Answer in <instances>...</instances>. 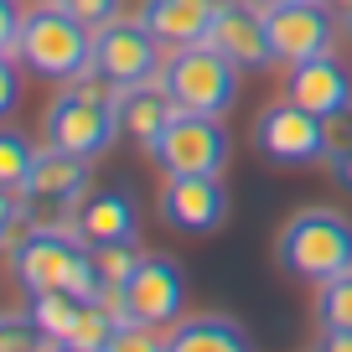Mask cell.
I'll return each mask as SVG.
<instances>
[{
	"instance_id": "11",
	"label": "cell",
	"mask_w": 352,
	"mask_h": 352,
	"mask_svg": "<svg viewBox=\"0 0 352 352\" xmlns=\"http://www.w3.org/2000/svg\"><path fill=\"white\" fill-rule=\"evenodd\" d=\"M88 182H94V171H88L83 155H67V151H52V145H47L32 161L21 202H26V212H78V202L94 192Z\"/></svg>"
},
{
	"instance_id": "26",
	"label": "cell",
	"mask_w": 352,
	"mask_h": 352,
	"mask_svg": "<svg viewBox=\"0 0 352 352\" xmlns=\"http://www.w3.org/2000/svg\"><path fill=\"white\" fill-rule=\"evenodd\" d=\"M21 218H26V202H21V192H6L0 187V249L21 233Z\"/></svg>"
},
{
	"instance_id": "16",
	"label": "cell",
	"mask_w": 352,
	"mask_h": 352,
	"mask_svg": "<svg viewBox=\"0 0 352 352\" xmlns=\"http://www.w3.org/2000/svg\"><path fill=\"white\" fill-rule=\"evenodd\" d=\"M223 0H145L140 6V21L151 26V36L161 47H192V42H208V26L218 16Z\"/></svg>"
},
{
	"instance_id": "1",
	"label": "cell",
	"mask_w": 352,
	"mask_h": 352,
	"mask_svg": "<svg viewBox=\"0 0 352 352\" xmlns=\"http://www.w3.org/2000/svg\"><path fill=\"white\" fill-rule=\"evenodd\" d=\"M114 99H120V88L104 83L99 73L73 78L47 109V145L67 151V155H83V161H99L114 145V135H120Z\"/></svg>"
},
{
	"instance_id": "7",
	"label": "cell",
	"mask_w": 352,
	"mask_h": 352,
	"mask_svg": "<svg viewBox=\"0 0 352 352\" xmlns=\"http://www.w3.org/2000/svg\"><path fill=\"white\" fill-rule=\"evenodd\" d=\"M254 151L275 166H316L327 161V120L300 109L296 99H275L254 120Z\"/></svg>"
},
{
	"instance_id": "20",
	"label": "cell",
	"mask_w": 352,
	"mask_h": 352,
	"mask_svg": "<svg viewBox=\"0 0 352 352\" xmlns=\"http://www.w3.org/2000/svg\"><path fill=\"white\" fill-rule=\"evenodd\" d=\"M316 321L321 331H352V270L316 285Z\"/></svg>"
},
{
	"instance_id": "8",
	"label": "cell",
	"mask_w": 352,
	"mask_h": 352,
	"mask_svg": "<svg viewBox=\"0 0 352 352\" xmlns=\"http://www.w3.org/2000/svg\"><path fill=\"white\" fill-rule=\"evenodd\" d=\"M161 67H166L161 42L151 36V26H145L140 16H135V21L114 16L109 26H99V32H94V73H99L104 83L135 88V83L161 78Z\"/></svg>"
},
{
	"instance_id": "3",
	"label": "cell",
	"mask_w": 352,
	"mask_h": 352,
	"mask_svg": "<svg viewBox=\"0 0 352 352\" xmlns=\"http://www.w3.org/2000/svg\"><path fill=\"white\" fill-rule=\"evenodd\" d=\"M275 259L280 270H290L306 285H327L352 270V223L331 208L296 212L275 239Z\"/></svg>"
},
{
	"instance_id": "2",
	"label": "cell",
	"mask_w": 352,
	"mask_h": 352,
	"mask_svg": "<svg viewBox=\"0 0 352 352\" xmlns=\"http://www.w3.org/2000/svg\"><path fill=\"white\" fill-rule=\"evenodd\" d=\"M16 63L36 78L52 83H73V78L94 73V32L78 16H67L57 0H42L36 11H26L21 36H16Z\"/></svg>"
},
{
	"instance_id": "35",
	"label": "cell",
	"mask_w": 352,
	"mask_h": 352,
	"mask_svg": "<svg viewBox=\"0 0 352 352\" xmlns=\"http://www.w3.org/2000/svg\"><path fill=\"white\" fill-rule=\"evenodd\" d=\"M347 42H352V16H347Z\"/></svg>"
},
{
	"instance_id": "23",
	"label": "cell",
	"mask_w": 352,
	"mask_h": 352,
	"mask_svg": "<svg viewBox=\"0 0 352 352\" xmlns=\"http://www.w3.org/2000/svg\"><path fill=\"white\" fill-rule=\"evenodd\" d=\"M145 254L135 249V243H109V249H94V264H99L104 275V290H124V280L135 275V264H140Z\"/></svg>"
},
{
	"instance_id": "34",
	"label": "cell",
	"mask_w": 352,
	"mask_h": 352,
	"mask_svg": "<svg viewBox=\"0 0 352 352\" xmlns=\"http://www.w3.org/2000/svg\"><path fill=\"white\" fill-rule=\"evenodd\" d=\"M47 352H78V347H73V342H52Z\"/></svg>"
},
{
	"instance_id": "19",
	"label": "cell",
	"mask_w": 352,
	"mask_h": 352,
	"mask_svg": "<svg viewBox=\"0 0 352 352\" xmlns=\"http://www.w3.org/2000/svg\"><path fill=\"white\" fill-rule=\"evenodd\" d=\"M78 306H83V300L67 296V290H47V296H32V306H26V311H32V321L52 342H63L67 331H73V321H78Z\"/></svg>"
},
{
	"instance_id": "27",
	"label": "cell",
	"mask_w": 352,
	"mask_h": 352,
	"mask_svg": "<svg viewBox=\"0 0 352 352\" xmlns=\"http://www.w3.org/2000/svg\"><path fill=\"white\" fill-rule=\"evenodd\" d=\"M21 104V73H16V63H11V52H0V120Z\"/></svg>"
},
{
	"instance_id": "13",
	"label": "cell",
	"mask_w": 352,
	"mask_h": 352,
	"mask_svg": "<svg viewBox=\"0 0 352 352\" xmlns=\"http://www.w3.org/2000/svg\"><path fill=\"white\" fill-rule=\"evenodd\" d=\"M208 47H218L239 73H259L270 67V32H264V11L254 0H223L218 16L208 26Z\"/></svg>"
},
{
	"instance_id": "6",
	"label": "cell",
	"mask_w": 352,
	"mask_h": 352,
	"mask_svg": "<svg viewBox=\"0 0 352 352\" xmlns=\"http://www.w3.org/2000/svg\"><path fill=\"white\" fill-rule=\"evenodd\" d=\"M151 161L166 176H218L228 166V130L212 114H187L176 109L161 140L151 145Z\"/></svg>"
},
{
	"instance_id": "14",
	"label": "cell",
	"mask_w": 352,
	"mask_h": 352,
	"mask_svg": "<svg viewBox=\"0 0 352 352\" xmlns=\"http://www.w3.org/2000/svg\"><path fill=\"white\" fill-rule=\"evenodd\" d=\"M285 99H296L300 109H311L316 120L347 114V109H352V73H347V67H342L331 52L306 57V63L290 67V78H285Z\"/></svg>"
},
{
	"instance_id": "17",
	"label": "cell",
	"mask_w": 352,
	"mask_h": 352,
	"mask_svg": "<svg viewBox=\"0 0 352 352\" xmlns=\"http://www.w3.org/2000/svg\"><path fill=\"white\" fill-rule=\"evenodd\" d=\"M114 114H120V135H130L135 145H145V151H151V145L161 140V130L171 124L176 104H171V94H166L161 78H151V83L120 88V99H114Z\"/></svg>"
},
{
	"instance_id": "33",
	"label": "cell",
	"mask_w": 352,
	"mask_h": 352,
	"mask_svg": "<svg viewBox=\"0 0 352 352\" xmlns=\"http://www.w3.org/2000/svg\"><path fill=\"white\" fill-rule=\"evenodd\" d=\"M254 6H259V11H275V6H290V0H254Z\"/></svg>"
},
{
	"instance_id": "25",
	"label": "cell",
	"mask_w": 352,
	"mask_h": 352,
	"mask_svg": "<svg viewBox=\"0 0 352 352\" xmlns=\"http://www.w3.org/2000/svg\"><path fill=\"white\" fill-rule=\"evenodd\" d=\"M67 16H78V21L88 26V32H99V26H109L114 16H120V0H57Z\"/></svg>"
},
{
	"instance_id": "29",
	"label": "cell",
	"mask_w": 352,
	"mask_h": 352,
	"mask_svg": "<svg viewBox=\"0 0 352 352\" xmlns=\"http://www.w3.org/2000/svg\"><path fill=\"white\" fill-rule=\"evenodd\" d=\"M347 145H352V109L327 120V161H331V155H342Z\"/></svg>"
},
{
	"instance_id": "5",
	"label": "cell",
	"mask_w": 352,
	"mask_h": 352,
	"mask_svg": "<svg viewBox=\"0 0 352 352\" xmlns=\"http://www.w3.org/2000/svg\"><path fill=\"white\" fill-rule=\"evenodd\" d=\"M88 254V243L78 239L73 228H57V223H32L11 239V275L16 285L32 296H47V290H67L78 275V259Z\"/></svg>"
},
{
	"instance_id": "4",
	"label": "cell",
	"mask_w": 352,
	"mask_h": 352,
	"mask_svg": "<svg viewBox=\"0 0 352 352\" xmlns=\"http://www.w3.org/2000/svg\"><path fill=\"white\" fill-rule=\"evenodd\" d=\"M161 83H166L176 109L212 114V120H223V114L233 109V99H239V67L208 42L176 47V52L166 57V67H161Z\"/></svg>"
},
{
	"instance_id": "31",
	"label": "cell",
	"mask_w": 352,
	"mask_h": 352,
	"mask_svg": "<svg viewBox=\"0 0 352 352\" xmlns=\"http://www.w3.org/2000/svg\"><path fill=\"white\" fill-rule=\"evenodd\" d=\"M316 352H352V331H321Z\"/></svg>"
},
{
	"instance_id": "32",
	"label": "cell",
	"mask_w": 352,
	"mask_h": 352,
	"mask_svg": "<svg viewBox=\"0 0 352 352\" xmlns=\"http://www.w3.org/2000/svg\"><path fill=\"white\" fill-rule=\"evenodd\" d=\"M321 6H327L331 16H342V21H347V16H352V0H321Z\"/></svg>"
},
{
	"instance_id": "9",
	"label": "cell",
	"mask_w": 352,
	"mask_h": 352,
	"mask_svg": "<svg viewBox=\"0 0 352 352\" xmlns=\"http://www.w3.org/2000/svg\"><path fill=\"white\" fill-rule=\"evenodd\" d=\"M264 32H270V57L280 67H296L306 57L331 52L337 42V16L321 6V0H290V6H275L264 11Z\"/></svg>"
},
{
	"instance_id": "15",
	"label": "cell",
	"mask_w": 352,
	"mask_h": 352,
	"mask_svg": "<svg viewBox=\"0 0 352 352\" xmlns=\"http://www.w3.org/2000/svg\"><path fill=\"white\" fill-rule=\"evenodd\" d=\"M73 233L88 243V249H109V243H135L140 233V212H135V197L120 187H99L88 192L73 212Z\"/></svg>"
},
{
	"instance_id": "21",
	"label": "cell",
	"mask_w": 352,
	"mask_h": 352,
	"mask_svg": "<svg viewBox=\"0 0 352 352\" xmlns=\"http://www.w3.org/2000/svg\"><path fill=\"white\" fill-rule=\"evenodd\" d=\"M32 161H36V151L21 130H0V187L21 192L26 176H32Z\"/></svg>"
},
{
	"instance_id": "10",
	"label": "cell",
	"mask_w": 352,
	"mask_h": 352,
	"mask_svg": "<svg viewBox=\"0 0 352 352\" xmlns=\"http://www.w3.org/2000/svg\"><path fill=\"white\" fill-rule=\"evenodd\" d=\"M124 316L140 321V327H176L182 321V306H187V280L176 270V259H161V254H145L135 264V275L124 280L120 290Z\"/></svg>"
},
{
	"instance_id": "28",
	"label": "cell",
	"mask_w": 352,
	"mask_h": 352,
	"mask_svg": "<svg viewBox=\"0 0 352 352\" xmlns=\"http://www.w3.org/2000/svg\"><path fill=\"white\" fill-rule=\"evenodd\" d=\"M21 0H0V52H16V36H21Z\"/></svg>"
},
{
	"instance_id": "18",
	"label": "cell",
	"mask_w": 352,
	"mask_h": 352,
	"mask_svg": "<svg viewBox=\"0 0 352 352\" xmlns=\"http://www.w3.org/2000/svg\"><path fill=\"white\" fill-rule=\"evenodd\" d=\"M166 352H254V347L243 337V327L228 316H187L171 327Z\"/></svg>"
},
{
	"instance_id": "22",
	"label": "cell",
	"mask_w": 352,
	"mask_h": 352,
	"mask_svg": "<svg viewBox=\"0 0 352 352\" xmlns=\"http://www.w3.org/2000/svg\"><path fill=\"white\" fill-rule=\"evenodd\" d=\"M52 337L32 321V311L21 316H0V352H47Z\"/></svg>"
},
{
	"instance_id": "12",
	"label": "cell",
	"mask_w": 352,
	"mask_h": 352,
	"mask_svg": "<svg viewBox=\"0 0 352 352\" xmlns=\"http://www.w3.org/2000/svg\"><path fill=\"white\" fill-rule=\"evenodd\" d=\"M161 218L176 233H218L228 218V192H223L218 176H166L161 187Z\"/></svg>"
},
{
	"instance_id": "24",
	"label": "cell",
	"mask_w": 352,
	"mask_h": 352,
	"mask_svg": "<svg viewBox=\"0 0 352 352\" xmlns=\"http://www.w3.org/2000/svg\"><path fill=\"white\" fill-rule=\"evenodd\" d=\"M104 352H166V337L155 327H140V321H120V331L109 337Z\"/></svg>"
},
{
	"instance_id": "30",
	"label": "cell",
	"mask_w": 352,
	"mask_h": 352,
	"mask_svg": "<svg viewBox=\"0 0 352 352\" xmlns=\"http://www.w3.org/2000/svg\"><path fill=\"white\" fill-rule=\"evenodd\" d=\"M331 176H337V187L352 192V145H347L342 155H331Z\"/></svg>"
}]
</instances>
